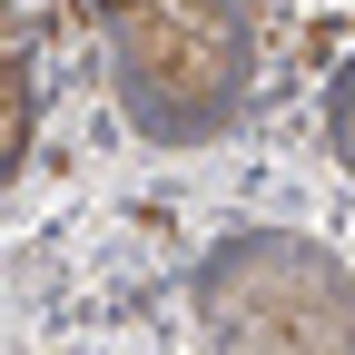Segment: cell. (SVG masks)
Here are the masks:
<instances>
[{"instance_id":"1","label":"cell","mask_w":355,"mask_h":355,"mask_svg":"<svg viewBox=\"0 0 355 355\" xmlns=\"http://www.w3.org/2000/svg\"><path fill=\"white\" fill-rule=\"evenodd\" d=\"M119 50H128V79L168 119H198L237 69V40H227L217 0H139V10H119Z\"/></svg>"},{"instance_id":"2","label":"cell","mask_w":355,"mask_h":355,"mask_svg":"<svg viewBox=\"0 0 355 355\" xmlns=\"http://www.w3.org/2000/svg\"><path fill=\"white\" fill-rule=\"evenodd\" d=\"M20 148H30V89H0V178L20 168Z\"/></svg>"},{"instance_id":"3","label":"cell","mask_w":355,"mask_h":355,"mask_svg":"<svg viewBox=\"0 0 355 355\" xmlns=\"http://www.w3.org/2000/svg\"><path fill=\"white\" fill-rule=\"evenodd\" d=\"M20 60H30V40H20V30H0V89H20Z\"/></svg>"},{"instance_id":"4","label":"cell","mask_w":355,"mask_h":355,"mask_svg":"<svg viewBox=\"0 0 355 355\" xmlns=\"http://www.w3.org/2000/svg\"><path fill=\"white\" fill-rule=\"evenodd\" d=\"M99 10H109V20H119V10H139V0H99Z\"/></svg>"}]
</instances>
